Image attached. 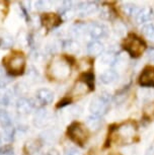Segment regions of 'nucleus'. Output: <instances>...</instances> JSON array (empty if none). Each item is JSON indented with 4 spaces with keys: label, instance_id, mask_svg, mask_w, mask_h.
<instances>
[{
    "label": "nucleus",
    "instance_id": "1",
    "mask_svg": "<svg viewBox=\"0 0 154 155\" xmlns=\"http://www.w3.org/2000/svg\"><path fill=\"white\" fill-rule=\"evenodd\" d=\"M49 73L55 80H65L70 76L71 69L69 64L61 58H56L49 67Z\"/></svg>",
    "mask_w": 154,
    "mask_h": 155
},
{
    "label": "nucleus",
    "instance_id": "2",
    "mask_svg": "<svg viewBox=\"0 0 154 155\" xmlns=\"http://www.w3.org/2000/svg\"><path fill=\"white\" fill-rule=\"evenodd\" d=\"M111 99L109 93H103L98 96H95L91 99L89 104V110L93 116H101L106 112L109 107V101Z\"/></svg>",
    "mask_w": 154,
    "mask_h": 155
},
{
    "label": "nucleus",
    "instance_id": "3",
    "mask_svg": "<svg viewBox=\"0 0 154 155\" xmlns=\"http://www.w3.org/2000/svg\"><path fill=\"white\" fill-rule=\"evenodd\" d=\"M125 49L131 56L138 57L145 50V44L136 36H129L125 41Z\"/></svg>",
    "mask_w": 154,
    "mask_h": 155
},
{
    "label": "nucleus",
    "instance_id": "4",
    "mask_svg": "<svg viewBox=\"0 0 154 155\" xmlns=\"http://www.w3.org/2000/svg\"><path fill=\"white\" fill-rule=\"evenodd\" d=\"M6 62V68L9 72H11L14 75L20 74L25 69V59L22 55L16 54L13 56H10L5 60Z\"/></svg>",
    "mask_w": 154,
    "mask_h": 155
},
{
    "label": "nucleus",
    "instance_id": "5",
    "mask_svg": "<svg viewBox=\"0 0 154 155\" xmlns=\"http://www.w3.org/2000/svg\"><path fill=\"white\" fill-rule=\"evenodd\" d=\"M68 135L76 143L82 144L87 139V130L79 123H74L68 129Z\"/></svg>",
    "mask_w": 154,
    "mask_h": 155
},
{
    "label": "nucleus",
    "instance_id": "6",
    "mask_svg": "<svg viewBox=\"0 0 154 155\" xmlns=\"http://www.w3.org/2000/svg\"><path fill=\"white\" fill-rule=\"evenodd\" d=\"M135 133H136L135 126L131 124V123H127V124H124L119 127L117 131V136L123 142L128 143L132 141L133 137L135 136Z\"/></svg>",
    "mask_w": 154,
    "mask_h": 155
},
{
    "label": "nucleus",
    "instance_id": "7",
    "mask_svg": "<svg viewBox=\"0 0 154 155\" xmlns=\"http://www.w3.org/2000/svg\"><path fill=\"white\" fill-rule=\"evenodd\" d=\"M87 31L92 39H101L106 37L107 34V28L103 23L91 22L87 25Z\"/></svg>",
    "mask_w": 154,
    "mask_h": 155
},
{
    "label": "nucleus",
    "instance_id": "8",
    "mask_svg": "<svg viewBox=\"0 0 154 155\" xmlns=\"http://www.w3.org/2000/svg\"><path fill=\"white\" fill-rule=\"evenodd\" d=\"M51 122V115L46 109L38 110L34 116V125L38 128H44Z\"/></svg>",
    "mask_w": 154,
    "mask_h": 155
},
{
    "label": "nucleus",
    "instance_id": "9",
    "mask_svg": "<svg viewBox=\"0 0 154 155\" xmlns=\"http://www.w3.org/2000/svg\"><path fill=\"white\" fill-rule=\"evenodd\" d=\"M42 23L47 30H52L61 23V17L54 13H44L41 17Z\"/></svg>",
    "mask_w": 154,
    "mask_h": 155
},
{
    "label": "nucleus",
    "instance_id": "10",
    "mask_svg": "<svg viewBox=\"0 0 154 155\" xmlns=\"http://www.w3.org/2000/svg\"><path fill=\"white\" fill-rule=\"evenodd\" d=\"M16 110L18 114L22 116H27L31 114L34 110V104L31 99L27 97H20L16 101Z\"/></svg>",
    "mask_w": 154,
    "mask_h": 155
},
{
    "label": "nucleus",
    "instance_id": "11",
    "mask_svg": "<svg viewBox=\"0 0 154 155\" xmlns=\"http://www.w3.org/2000/svg\"><path fill=\"white\" fill-rule=\"evenodd\" d=\"M139 81L142 86H154V67H146L141 73Z\"/></svg>",
    "mask_w": 154,
    "mask_h": 155
},
{
    "label": "nucleus",
    "instance_id": "12",
    "mask_svg": "<svg viewBox=\"0 0 154 155\" xmlns=\"http://www.w3.org/2000/svg\"><path fill=\"white\" fill-rule=\"evenodd\" d=\"M38 101L43 104H49L54 101V92L48 88H41L36 93Z\"/></svg>",
    "mask_w": 154,
    "mask_h": 155
},
{
    "label": "nucleus",
    "instance_id": "13",
    "mask_svg": "<svg viewBox=\"0 0 154 155\" xmlns=\"http://www.w3.org/2000/svg\"><path fill=\"white\" fill-rule=\"evenodd\" d=\"M98 9V6L94 2H83L78 5L77 10L80 15H90L97 12Z\"/></svg>",
    "mask_w": 154,
    "mask_h": 155
},
{
    "label": "nucleus",
    "instance_id": "14",
    "mask_svg": "<svg viewBox=\"0 0 154 155\" xmlns=\"http://www.w3.org/2000/svg\"><path fill=\"white\" fill-rule=\"evenodd\" d=\"M136 17V21L138 23H144L150 20L153 17V10L150 7H143L140 8L137 13Z\"/></svg>",
    "mask_w": 154,
    "mask_h": 155
},
{
    "label": "nucleus",
    "instance_id": "15",
    "mask_svg": "<svg viewBox=\"0 0 154 155\" xmlns=\"http://www.w3.org/2000/svg\"><path fill=\"white\" fill-rule=\"evenodd\" d=\"M104 47L98 41H92L87 45V53L91 56H100L103 52Z\"/></svg>",
    "mask_w": 154,
    "mask_h": 155
},
{
    "label": "nucleus",
    "instance_id": "16",
    "mask_svg": "<svg viewBox=\"0 0 154 155\" xmlns=\"http://www.w3.org/2000/svg\"><path fill=\"white\" fill-rule=\"evenodd\" d=\"M89 89V86L84 82V81H78L75 83V85L73 86V88L71 90V95L73 96H82L85 93H87Z\"/></svg>",
    "mask_w": 154,
    "mask_h": 155
},
{
    "label": "nucleus",
    "instance_id": "17",
    "mask_svg": "<svg viewBox=\"0 0 154 155\" xmlns=\"http://www.w3.org/2000/svg\"><path fill=\"white\" fill-rule=\"evenodd\" d=\"M63 49L69 54H78L81 50L79 43L73 40H67L66 42H64Z\"/></svg>",
    "mask_w": 154,
    "mask_h": 155
},
{
    "label": "nucleus",
    "instance_id": "18",
    "mask_svg": "<svg viewBox=\"0 0 154 155\" xmlns=\"http://www.w3.org/2000/svg\"><path fill=\"white\" fill-rule=\"evenodd\" d=\"M118 78L117 72L114 70H106L103 73H101L100 75V81L103 84H111L113 82H115Z\"/></svg>",
    "mask_w": 154,
    "mask_h": 155
},
{
    "label": "nucleus",
    "instance_id": "19",
    "mask_svg": "<svg viewBox=\"0 0 154 155\" xmlns=\"http://www.w3.org/2000/svg\"><path fill=\"white\" fill-rule=\"evenodd\" d=\"M42 138L44 139V141L52 143L55 142L59 137V131L56 129H50V130H46L45 132H43L41 134Z\"/></svg>",
    "mask_w": 154,
    "mask_h": 155
},
{
    "label": "nucleus",
    "instance_id": "20",
    "mask_svg": "<svg viewBox=\"0 0 154 155\" xmlns=\"http://www.w3.org/2000/svg\"><path fill=\"white\" fill-rule=\"evenodd\" d=\"M40 147H41V145L39 141H37V140H34V139H31L25 143V150L28 154H34L39 150Z\"/></svg>",
    "mask_w": 154,
    "mask_h": 155
},
{
    "label": "nucleus",
    "instance_id": "21",
    "mask_svg": "<svg viewBox=\"0 0 154 155\" xmlns=\"http://www.w3.org/2000/svg\"><path fill=\"white\" fill-rule=\"evenodd\" d=\"M100 125H101L100 119L97 116L88 117L86 120V126H87V128H89L90 130H93V131L98 130V129L100 128Z\"/></svg>",
    "mask_w": 154,
    "mask_h": 155
},
{
    "label": "nucleus",
    "instance_id": "22",
    "mask_svg": "<svg viewBox=\"0 0 154 155\" xmlns=\"http://www.w3.org/2000/svg\"><path fill=\"white\" fill-rule=\"evenodd\" d=\"M139 9H140V8H139L137 5L131 4V3H126L122 6V10H123V12L128 16H136Z\"/></svg>",
    "mask_w": 154,
    "mask_h": 155
},
{
    "label": "nucleus",
    "instance_id": "23",
    "mask_svg": "<svg viewBox=\"0 0 154 155\" xmlns=\"http://www.w3.org/2000/svg\"><path fill=\"white\" fill-rule=\"evenodd\" d=\"M12 124V120L9 115V113L5 110H0V125L2 128L9 127Z\"/></svg>",
    "mask_w": 154,
    "mask_h": 155
},
{
    "label": "nucleus",
    "instance_id": "24",
    "mask_svg": "<svg viewBox=\"0 0 154 155\" xmlns=\"http://www.w3.org/2000/svg\"><path fill=\"white\" fill-rule=\"evenodd\" d=\"M13 91H14V94L24 97L22 95H25L28 92V86L25 82H18L14 85Z\"/></svg>",
    "mask_w": 154,
    "mask_h": 155
},
{
    "label": "nucleus",
    "instance_id": "25",
    "mask_svg": "<svg viewBox=\"0 0 154 155\" xmlns=\"http://www.w3.org/2000/svg\"><path fill=\"white\" fill-rule=\"evenodd\" d=\"M11 101V94L9 90L6 88H0V104L1 106H8Z\"/></svg>",
    "mask_w": 154,
    "mask_h": 155
},
{
    "label": "nucleus",
    "instance_id": "26",
    "mask_svg": "<svg viewBox=\"0 0 154 155\" xmlns=\"http://www.w3.org/2000/svg\"><path fill=\"white\" fill-rule=\"evenodd\" d=\"M14 128L12 127V125L9 126V127H6V128H3V131H2V134H1V138L4 140L5 142H10L13 140V137H14Z\"/></svg>",
    "mask_w": 154,
    "mask_h": 155
},
{
    "label": "nucleus",
    "instance_id": "27",
    "mask_svg": "<svg viewBox=\"0 0 154 155\" xmlns=\"http://www.w3.org/2000/svg\"><path fill=\"white\" fill-rule=\"evenodd\" d=\"M13 44V38L8 33H3L0 37V47L2 48H9Z\"/></svg>",
    "mask_w": 154,
    "mask_h": 155
},
{
    "label": "nucleus",
    "instance_id": "28",
    "mask_svg": "<svg viewBox=\"0 0 154 155\" xmlns=\"http://www.w3.org/2000/svg\"><path fill=\"white\" fill-rule=\"evenodd\" d=\"M142 33H143L144 36H146L148 39L154 40V25L148 23V25H144V27L142 28Z\"/></svg>",
    "mask_w": 154,
    "mask_h": 155
},
{
    "label": "nucleus",
    "instance_id": "29",
    "mask_svg": "<svg viewBox=\"0 0 154 155\" xmlns=\"http://www.w3.org/2000/svg\"><path fill=\"white\" fill-rule=\"evenodd\" d=\"M28 79L34 83L38 82V81H40V79H41L40 73L38 72V70H36V68H34V67H31L30 70H28Z\"/></svg>",
    "mask_w": 154,
    "mask_h": 155
},
{
    "label": "nucleus",
    "instance_id": "30",
    "mask_svg": "<svg viewBox=\"0 0 154 155\" xmlns=\"http://www.w3.org/2000/svg\"><path fill=\"white\" fill-rule=\"evenodd\" d=\"M116 61V58L113 56L112 54H106L101 57L100 59V63L103 65H106V66H110V65H113Z\"/></svg>",
    "mask_w": 154,
    "mask_h": 155
},
{
    "label": "nucleus",
    "instance_id": "31",
    "mask_svg": "<svg viewBox=\"0 0 154 155\" xmlns=\"http://www.w3.org/2000/svg\"><path fill=\"white\" fill-rule=\"evenodd\" d=\"M10 82V78L4 73V70L0 68V88H4Z\"/></svg>",
    "mask_w": 154,
    "mask_h": 155
},
{
    "label": "nucleus",
    "instance_id": "32",
    "mask_svg": "<svg viewBox=\"0 0 154 155\" xmlns=\"http://www.w3.org/2000/svg\"><path fill=\"white\" fill-rule=\"evenodd\" d=\"M14 149L11 145H4L0 147V155H13Z\"/></svg>",
    "mask_w": 154,
    "mask_h": 155
},
{
    "label": "nucleus",
    "instance_id": "33",
    "mask_svg": "<svg viewBox=\"0 0 154 155\" xmlns=\"http://www.w3.org/2000/svg\"><path fill=\"white\" fill-rule=\"evenodd\" d=\"M124 155H138V149L136 146H127L123 149Z\"/></svg>",
    "mask_w": 154,
    "mask_h": 155
},
{
    "label": "nucleus",
    "instance_id": "34",
    "mask_svg": "<svg viewBox=\"0 0 154 155\" xmlns=\"http://www.w3.org/2000/svg\"><path fill=\"white\" fill-rule=\"evenodd\" d=\"M68 113L70 114L72 117L76 118V117H79L81 114H82V109H81L79 106H74L68 110Z\"/></svg>",
    "mask_w": 154,
    "mask_h": 155
},
{
    "label": "nucleus",
    "instance_id": "35",
    "mask_svg": "<svg viewBox=\"0 0 154 155\" xmlns=\"http://www.w3.org/2000/svg\"><path fill=\"white\" fill-rule=\"evenodd\" d=\"M84 78H85L84 82H85L87 85L89 86V88H92V85H93V80H94L93 74H91V73H86V74L84 75Z\"/></svg>",
    "mask_w": 154,
    "mask_h": 155
},
{
    "label": "nucleus",
    "instance_id": "36",
    "mask_svg": "<svg viewBox=\"0 0 154 155\" xmlns=\"http://www.w3.org/2000/svg\"><path fill=\"white\" fill-rule=\"evenodd\" d=\"M64 155H81V152L75 147H68L64 151Z\"/></svg>",
    "mask_w": 154,
    "mask_h": 155
},
{
    "label": "nucleus",
    "instance_id": "37",
    "mask_svg": "<svg viewBox=\"0 0 154 155\" xmlns=\"http://www.w3.org/2000/svg\"><path fill=\"white\" fill-rule=\"evenodd\" d=\"M125 31H126V28H125L124 25H122L121 22H118L117 25H115V31L119 36H123L125 34Z\"/></svg>",
    "mask_w": 154,
    "mask_h": 155
},
{
    "label": "nucleus",
    "instance_id": "38",
    "mask_svg": "<svg viewBox=\"0 0 154 155\" xmlns=\"http://www.w3.org/2000/svg\"><path fill=\"white\" fill-rule=\"evenodd\" d=\"M147 57L151 61H154V48H150L147 50Z\"/></svg>",
    "mask_w": 154,
    "mask_h": 155
},
{
    "label": "nucleus",
    "instance_id": "39",
    "mask_svg": "<svg viewBox=\"0 0 154 155\" xmlns=\"http://www.w3.org/2000/svg\"><path fill=\"white\" fill-rule=\"evenodd\" d=\"M145 155H154V144L149 146V148L145 152Z\"/></svg>",
    "mask_w": 154,
    "mask_h": 155
},
{
    "label": "nucleus",
    "instance_id": "40",
    "mask_svg": "<svg viewBox=\"0 0 154 155\" xmlns=\"http://www.w3.org/2000/svg\"><path fill=\"white\" fill-rule=\"evenodd\" d=\"M45 155H60V154L56 149H50V150H49Z\"/></svg>",
    "mask_w": 154,
    "mask_h": 155
}]
</instances>
